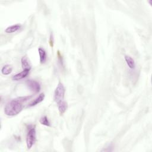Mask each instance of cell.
Wrapping results in <instances>:
<instances>
[{
    "label": "cell",
    "instance_id": "6da1fadb",
    "mask_svg": "<svg viewBox=\"0 0 152 152\" xmlns=\"http://www.w3.org/2000/svg\"><path fill=\"white\" fill-rule=\"evenodd\" d=\"M30 98L31 96H24L11 100L7 103L4 107L5 114L9 117L18 115L23 110L24 103Z\"/></svg>",
    "mask_w": 152,
    "mask_h": 152
},
{
    "label": "cell",
    "instance_id": "7a4b0ae2",
    "mask_svg": "<svg viewBox=\"0 0 152 152\" xmlns=\"http://www.w3.org/2000/svg\"><path fill=\"white\" fill-rule=\"evenodd\" d=\"M36 141V131L35 125H29L26 136V145L28 149H30Z\"/></svg>",
    "mask_w": 152,
    "mask_h": 152
},
{
    "label": "cell",
    "instance_id": "3957f363",
    "mask_svg": "<svg viewBox=\"0 0 152 152\" xmlns=\"http://www.w3.org/2000/svg\"><path fill=\"white\" fill-rule=\"evenodd\" d=\"M65 93H66V89L64 84L59 82L54 94V100L57 104L64 100Z\"/></svg>",
    "mask_w": 152,
    "mask_h": 152
},
{
    "label": "cell",
    "instance_id": "277c9868",
    "mask_svg": "<svg viewBox=\"0 0 152 152\" xmlns=\"http://www.w3.org/2000/svg\"><path fill=\"white\" fill-rule=\"evenodd\" d=\"M28 88L34 93H38L41 89V86L39 81L35 80H29L26 82Z\"/></svg>",
    "mask_w": 152,
    "mask_h": 152
},
{
    "label": "cell",
    "instance_id": "5b68a950",
    "mask_svg": "<svg viewBox=\"0 0 152 152\" xmlns=\"http://www.w3.org/2000/svg\"><path fill=\"white\" fill-rule=\"evenodd\" d=\"M30 70H29V69L23 70V71L13 76L12 80L13 81H19L21 80H23L28 77V76L29 75V74L30 73Z\"/></svg>",
    "mask_w": 152,
    "mask_h": 152
},
{
    "label": "cell",
    "instance_id": "8992f818",
    "mask_svg": "<svg viewBox=\"0 0 152 152\" xmlns=\"http://www.w3.org/2000/svg\"><path fill=\"white\" fill-rule=\"evenodd\" d=\"M124 59L125 61L127 64L128 67H129V69H130L131 70H134L136 68V62L134 60V59L129 55H125L124 57Z\"/></svg>",
    "mask_w": 152,
    "mask_h": 152
},
{
    "label": "cell",
    "instance_id": "52a82bcc",
    "mask_svg": "<svg viewBox=\"0 0 152 152\" xmlns=\"http://www.w3.org/2000/svg\"><path fill=\"white\" fill-rule=\"evenodd\" d=\"M45 94L44 93H41L40 94L36 99H35L33 101H32L29 105H28V107H33L35 106L38 104H39L40 103H41L45 99Z\"/></svg>",
    "mask_w": 152,
    "mask_h": 152
},
{
    "label": "cell",
    "instance_id": "ba28073f",
    "mask_svg": "<svg viewBox=\"0 0 152 152\" xmlns=\"http://www.w3.org/2000/svg\"><path fill=\"white\" fill-rule=\"evenodd\" d=\"M58 108L59 114L61 115H62L67 110L68 104L66 101L63 100V101L59 102V103H58Z\"/></svg>",
    "mask_w": 152,
    "mask_h": 152
},
{
    "label": "cell",
    "instance_id": "9c48e42d",
    "mask_svg": "<svg viewBox=\"0 0 152 152\" xmlns=\"http://www.w3.org/2000/svg\"><path fill=\"white\" fill-rule=\"evenodd\" d=\"M38 51H39V57H40V64H45V62L47 61V52H46L45 50L43 48H39L38 49Z\"/></svg>",
    "mask_w": 152,
    "mask_h": 152
},
{
    "label": "cell",
    "instance_id": "30bf717a",
    "mask_svg": "<svg viewBox=\"0 0 152 152\" xmlns=\"http://www.w3.org/2000/svg\"><path fill=\"white\" fill-rule=\"evenodd\" d=\"M21 25L19 24H16V25H14L10 26L7 27L6 30H5V32L7 33H14L16 32L17 31L19 30L21 28Z\"/></svg>",
    "mask_w": 152,
    "mask_h": 152
},
{
    "label": "cell",
    "instance_id": "8fae6325",
    "mask_svg": "<svg viewBox=\"0 0 152 152\" xmlns=\"http://www.w3.org/2000/svg\"><path fill=\"white\" fill-rule=\"evenodd\" d=\"M21 66H22L23 70H26V69L31 70V66L26 57H23L21 58Z\"/></svg>",
    "mask_w": 152,
    "mask_h": 152
},
{
    "label": "cell",
    "instance_id": "7c38bea8",
    "mask_svg": "<svg viewBox=\"0 0 152 152\" xmlns=\"http://www.w3.org/2000/svg\"><path fill=\"white\" fill-rule=\"evenodd\" d=\"M12 71H13V67L10 66V65L7 64L3 67L1 69V73L3 75L7 76L11 74Z\"/></svg>",
    "mask_w": 152,
    "mask_h": 152
},
{
    "label": "cell",
    "instance_id": "4fadbf2b",
    "mask_svg": "<svg viewBox=\"0 0 152 152\" xmlns=\"http://www.w3.org/2000/svg\"><path fill=\"white\" fill-rule=\"evenodd\" d=\"M39 122L43 125H45L47 127H51V122L47 116H43L41 117Z\"/></svg>",
    "mask_w": 152,
    "mask_h": 152
},
{
    "label": "cell",
    "instance_id": "5bb4252c",
    "mask_svg": "<svg viewBox=\"0 0 152 152\" xmlns=\"http://www.w3.org/2000/svg\"><path fill=\"white\" fill-rule=\"evenodd\" d=\"M49 43H50L51 47H53V46H54V37H53V34L52 33H51V35H50V41H49Z\"/></svg>",
    "mask_w": 152,
    "mask_h": 152
}]
</instances>
